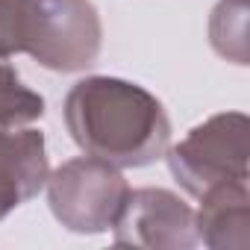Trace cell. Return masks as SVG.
<instances>
[{
	"instance_id": "cell-9",
	"label": "cell",
	"mask_w": 250,
	"mask_h": 250,
	"mask_svg": "<svg viewBox=\"0 0 250 250\" xmlns=\"http://www.w3.org/2000/svg\"><path fill=\"white\" fill-rule=\"evenodd\" d=\"M44 115V97L21 83L9 62H0V127H30Z\"/></svg>"
},
{
	"instance_id": "cell-6",
	"label": "cell",
	"mask_w": 250,
	"mask_h": 250,
	"mask_svg": "<svg viewBox=\"0 0 250 250\" xmlns=\"http://www.w3.org/2000/svg\"><path fill=\"white\" fill-rule=\"evenodd\" d=\"M50 177L44 133L33 127H0V221L33 200Z\"/></svg>"
},
{
	"instance_id": "cell-8",
	"label": "cell",
	"mask_w": 250,
	"mask_h": 250,
	"mask_svg": "<svg viewBox=\"0 0 250 250\" xmlns=\"http://www.w3.org/2000/svg\"><path fill=\"white\" fill-rule=\"evenodd\" d=\"M247 21H250V0H218L215 3L209 15V44L221 59L232 65L250 62Z\"/></svg>"
},
{
	"instance_id": "cell-10",
	"label": "cell",
	"mask_w": 250,
	"mask_h": 250,
	"mask_svg": "<svg viewBox=\"0 0 250 250\" xmlns=\"http://www.w3.org/2000/svg\"><path fill=\"white\" fill-rule=\"evenodd\" d=\"M27 47V0H0V62Z\"/></svg>"
},
{
	"instance_id": "cell-3",
	"label": "cell",
	"mask_w": 250,
	"mask_h": 250,
	"mask_svg": "<svg viewBox=\"0 0 250 250\" xmlns=\"http://www.w3.org/2000/svg\"><path fill=\"white\" fill-rule=\"evenodd\" d=\"M103 47V24L91 0H27V47L42 68L80 74Z\"/></svg>"
},
{
	"instance_id": "cell-7",
	"label": "cell",
	"mask_w": 250,
	"mask_h": 250,
	"mask_svg": "<svg viewBox=\"0 0 250 250\" xmlns=\"http://www.w3.org/2000/svg\"><path fill=\"white\" fill-rule=\"evenodd\" d=\"M194 212L197 241L209 250H250V188L247 180H227L203 191Z\"/></svg>"
},
{
	"instance_id": "cell-5",
	"label": "cell",
	"mask_w": 250,
	"mask_h": 250,
	"mask_svg": "<svg viewBox=\"0 0 250 250\" xmlns=\"http://www.w3.org/2000/svg\"><path fill=\"white\" fill-rule=\"evenodd\" d=\"M115 244L145 250H191L197 247L194 209L168 188H130L115 224Z\"/></svg>"
},
{
	"instance_id": "cell-1",
	"label": "cell",
	"mask_w": 250,
	"mask_h": 250,
	"mask_svg": "<svg viewBox=\"0 0 250 250\" xmlns=\"http://www.w3.org/2000/svg\"><path fill=\"white\" fill-rule=\"evenodd\" d=\"M74 145L124 168H147L171 147V121L156 94L121 77H83L62 103Z\"/></svg>"
},
{
	"instance_id": "cell-4",
	"label": "cell",
	"mask_w": 250,
	"mask_h": 250,
	"mask_svg": "<svg viewBox=\"0 0 250 250\" xmlns=\"http://www.w3.org/2000/svg\"><path fill=\"white\" fill-rule=\"evenodd\" d=\"M247 133L250 121L244 112H218L188 130V136L165 153L180 188L200 197L218 183L247 180Z\"/></svg>"
},
{
	"instance_id": "cell-2",
	"label": "cell",
	"mask_w": 250,
	"mask_h": 250,
	"mask_svg": "<svg viewBox=\"0 0 250 250\" xmlns=\"http://www.w3.org/2000/svg\"><path fill=\"white\" fill-rule=\"evenodd\" d=\"M44 188L53 218L77 235L109 232L130 194V183L118 165L88 153L50 171Z\"/></svg>"
}]
</instances>
